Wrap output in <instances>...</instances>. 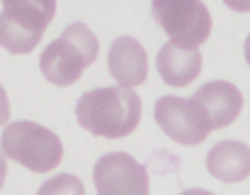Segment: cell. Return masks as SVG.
Returning <instances> with one entry per match:
<instances>
[{
    "label": "cell",
    "instance_id": "obj_11",
    "mask_svg": "<svg viewBox=\"0 0 250 195\" xmlns=\"http://www.w3.org/2000/svg\"><path fill=\"white\" fill-rule=\"evenodd\" d=\"M208 172L223 182H242L250 176V147L244 142L225 140L212 147L206 159Z\"/></svg>",
    "mask_w": 250,
    "mask_h": 195
},
{
    "label": "cell",
    "instance_id": "obj_17",
    "mask_svg": "<svg viewBox=\"0 0 250 195\" xmlns=\"http://www.w3.org/2000/svg\"><path fill=\"white\" fill-rule=\"evenodd\" d=\"M244 55H246V62H248V66H250V34H248V39H246V45H244Z\"/></svg>",
    "mask_w": 250,
    "mask_h": 195
},
{
    "label": "cell",
    "instance_id": "obj_6",
    "mask_svg": "<svg viewBox=\"0 0 250 195\" xmlns=\"http://www.w3.org/2000/svg\"><path fill=\"white\" fill-rule=\"evenodd\" d=\"M187 106L197 128L210 134L227 128L240 117L244 98L240 89L227 81H210L187 100Z\"/></svg>",
    "mask_w": 250,
    "mask_h": 195
},
{
    "label": "cell",
    "instance_id": "obj_3",
    "mask_svg": "<svg viewBox=\"0 0 250 195\" xmlns=\"http://www.w3.org/2000/svg\"><path fill=\"white\" fill-rule=\"evenodd\" d=\"M0 47L26 55L39 45L55 15V0H0Z\"/></svg>",
    "mask_w": 250,
    "mask_h": 195
},
{
    "label": "cell",
    "instance_id": "obj_1",
    "mask_svg": "<svg viewBox=\"0 0 250 195\" xmlns=\"http://www.w3.org/2000/svg\"><path fill=\"white\" fill-rule=\"evenodd\" d=\"M142 102L132 87H98L77 102V121L98 138H125L138 128Z\"/></svg>",
    "mask_w": 250,
    "mask_h": 195
},
{
    "label": "cell",
    "instance_id": "obj_13",
    "mask_svg": "<svg viewBox=\"0 0 250 195\" xmlns=\"http://www.w3.org/2000/svg\"><path fill=\"white\" fill-rule=\"evenodd\" d=\"M11 117V106H9V96L4 91V87L0 85V125H4Z\"/></svg>",
    "mask_w": 250,
    "mask_h": 195
},
{
    "label": "cell",
    "instance_id": "obj_8",
    "mask_svg": "<svg viewBox=\"0 0 250 195\" xmlns=\"http://www.w3.org/2000/svg\"><path fill=\"white\" fill-rule=\"evenodd\" d=\"M155 121L166 131V136H170L174 142L187 144V147L202 144L208 138V134L199 130L197 123L193 121L185 98H159L157 104H155Z\"/></svg>",
    "mask_w": 250,
    "mask_h": 195
},
{
    "label": "cell",
    "instance_id": "obj_9",
    "mask_svg": "<svg viewBox=\"0 0 250 195\" xmlns=\"http://www.w3.org/2000/svg\"><path fill=\"white\" fill-rule=\"evenodd\" d=\"M110 77L123 87H138L146 81L148 55L145 47L132 36H119L108 51Z\"/></svg>",
    "mask_w": 250,
    "mask_h": 195
},
{
    "label": "cell",
    "instance_id": "obj_4",
    "mask_svg": "<svg viewBox=\"0 0 250 195\" xmlns=\"http://www.w3.org/2000/svg\"><path fill=\"white\" fill-rule=\"evenodd\" d=\"M2 151L9 159L34 174L55 170L64 155L60 138L34 121H15L7 125L2 131Z\"/></svg>",
    "mask_w": 250,
    "mask_h": 195
},
{
    "label": "cell",
    "instance_id": "obj_5",
    "mask_svg": "<svg viewBox=\"0 0 250 195\" xmlns=\"http://www.w3.org/2000/svg\"><path fill=\"white\" fill-rule=\"evenodd\" d=\"M153 17L170 41L199 47L212 32V17L202 0H153Z\"/></svg>",
    "mask_w": 250,
    "mask_h": 195
},
{
    "label": "cell",
    "instance_id": "obj_12",
    "mask_svg": "<svg viewBox=\"0 0 250 195\" xmlns=\"http://www.w3.org/2000/svg\"><path fill=\"white\" fill-rule=\"evenodd\" d=\"M36 195H85V187L74 174H58L42 182Z\"/></svg>",
    "mask_w": 250,
    "mask_h": 195
},
{
    "label": "cell",
    "instance_id": "obj_10",
    "mask_svg": "<svg viewBox=\"0 0 250 195\" xmlns=\"http://www.w3.org/2000/svg\"><path fill=\"white\" fill-rule=\"evenodd\" d=\"M202 53L197 47H185L178 43H166L157 53V70L166 85L187 87L202 72Z\"/></svg>",
    "mask_w": 250,
    "mask_h": 195
},
{
    "label": "cell",
    "instance_id": "obj_16",
    "mask_svg": "<svg viewBox=\"0 0 250 195\" xmlns=\"http://www.w3.org/2000/svg\"><path fill=\"white\" fill-rule=\"evenodd\" d=\"M180 195H214V193L204 191V189H187V191H183Z\"/></svg>",
    "mask_w": 250,
    "mask_h": 195
},
{
    "label": "cell",
    "instance_id": "obj_14",
    "mask_svg": "<svg viewBox=\"0 0 250 195\" xmlns=\"http://www.w3.org/2000/svg\"><path fill=\"white\" fill-rule=\"evenodd\" d=\"M235 13H250V0H223Z\"/></svg>",
    "mask_w": 250,
    "mask_h": 195
},
{
    "label": "cell",
    "instance_id": "obj_7",
    "mask_svg": "<svg viewBox=\"0 0 250 195\" xmlns=\"http://www.w3.org/2000/svg\"><path fill=\"white\" fill-rule=\"evenodd\" d=\"M93 185L98 195H151L145 166L125 153L100 157L93 166Z\"/></svg>",
    "mask_w": 250,
    "mask_h": 195
},
{
    "label": "cell",
    "instance_id": "obj_15",
    "mask_svg": "<svg viewBox=\"0 0 250 195\" xmlns=\"http://www.w3.org/2000/svg\"><path fill=\"white\" fill-rule=\"evenodd\" d=\"M4 178H7V155L4 151H0V189L4 185Z\"/></svg>",
    "mask_w": 250,
    "mask_h": 195
},
{
    "label": "cell",
    "instance_id": "obj_2",
    "mask_svg": "<svg viewBox=\"0 0 250 195\" xmlns=\"http://www.w3.org/2000/svg\"><path fill=\"white\" fill-rule=\"evenodd\" d=\"M100 43L85 23H70L60 39L41 53V72L49 83L58 87L74 85L98 58Z\"/></svg>",
    "mask_w": 250,
    "mask_h": 195
}]
</instances>
